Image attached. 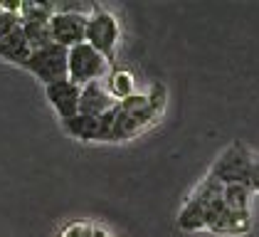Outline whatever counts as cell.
Here are the masks:
<instances>
[{
	"label": "cell",
	"mask_w": 259,
	"mask_h": 237,
	"mask_svg": "<svg viewBox=\"0 0 259 237\" xmlns=\"http://www.w3.org/2000/svg\"><path fill=\"white\" fill-rule=\"evenodd\" d=\"M220 185L218 180L207 176L200 188L188 198V203L183 205L178 215V227L185 230V232H195V230H207V225L218 217V213L225 208L222 205V198H220Z\"/></svg>",
	"instance_id": "6da1fadb"
},
{
	"label": "cell",
	"mask_w": 259,
	"mask_h": 237,
	"mask_svg": "<svg viewBox=\"0 0 259 237\" xmlns=\"http://www.w3.org/2000/svg\"><path fill=\"white\" fill-rule=\"evenodd\" d=\"M106 72H109V59L101 57L87 42L67 50V79H72L74 84L84 87L92 82H101Z\"/></svg>",
	"instance_id": "7a4b0ae2"
},
{
	"label": "cell",
	"mask_w": 259,
	"mask_h": 237,
	"mask_svg": "<svg viewBox=\"0 0 259 237\" xmlns=\"http://www.w3.org/2000/svg\"><path fill=\"white\" fill-rule=\"evenodd\" d=\"M84 42L89 47H94L101 57L111 59L119 45V20L114 18L109 10H104L99 5L92 8V13L87 15V35Z\"/></svg>",
	"instance_id": "3957f363"
},
{
	"label": "cell",
	"mask_w": 259,
	"mask_h": 237,
	"mask_svg": "<svg viewBox=\"0 0 259 237\" xmlns=\"http://www.w3.org/2000/svg\"><path fill=\"white\" fill-rule=\"evenodd\" d=\"M252 163H254L252 153H249L242 143H235V146H230V148L218 158V163H215L212 171H210V178L218 180L220 185H230V183L249 185Z\"/></svg>",
	"instance_id": "277c9868"
},
{
	"label": "cell",
	"mask_w": 259,
	"mask_h": 237,
	"mask_svg": "<svg viewBox=\"0 0 259 237\" xmlns=\"http://www.w3.org/2000/svg\"><path fill=\"white\" fill-rule=\"evenodd\" d=\"M22 67L30 74H35L42 84H52L57 79L67 77V50L52 42V45H47L42 50L30 52V57Z\"/></svg>",
	"instance_id": "5b68a950"
},
{
	"label": "cell",
	"mask_w": 259,
	"mask_h": 237,
	"mask_svg": "<svg viewBox=\"0 0 259 237\" xmlns=\"http://www.w3.org/2000/svg\"><path fill=\"white\" fill-rule=\"evenodd\" d=\"M87 15L79 10H55V15L50 18V37L55 45H60L64 50H72L84 42L87 35Z\"/></svg>",
	"instance_id": "8992f818"
},
{
	"label": "cell",
	"mask_w": 259,
	"mask_h": 237,
	"mask_svg": "<svg viewBox=\"0 0 259 237\" xmlns=\"http://www.w3.org/2000/svg\"><path fill=\"white\" fill-rule=\"evenodd\" d=\"M79 94H81V87L67 77L57 79L52 84H45V97H47L50 106L57 111V116L62 121L77 116V111H79Z\"/></svg>",
	"instance_id": "52a82bcc"
},
{
	"label": "cell",
	"mask_w": 259,
	"mask_h": 237,
	"mask_svg": "<svg viewBox=\"0 0 259 237\" xmlns=\"http://www.w3.org/2000/svg\"><path fill=\"white\" fill-rule=\"evenodd\" d=\"M116 106V101L111 99V94L106 92L104 82H92V84H84L79 94V116H104L106 111H111Z\"/></svg>",
	"instance_id": "ba28073f"
},
{
	"label": "cell",
	"mask_w": 259,
	"mask_h": 237,
	"mask_svg": "<svg viewBox=\"0 0 259 237\" xmlns=\"http://www.w3.org/2000/svg\"><path fill=\"white\" fill-rule=\"evenodd\" d=\"M249 227H252V213H232L225 208L207 225L210 232H220V235H239V232H247Z\"/></svg>",
	"instance_id": "9c48e42d"
},
{
	"label": "cell",
	"mask_w": 259,
	"mask_h": 237,
	"mask_svg": "<svg viewBox=\"0 0 259 237\" xmlns=\"http://www.w3.org/2000/svg\"><path fill=\"white\" fill-rule=\"evenodd\" d=\"M0 57L5 59V62L20 64V67L27 62V57H30V47H27V40L22 35V25L15 30V32L0 37Z\"/></svg>",
	"instance_id": "30bf717a"
},
{
	"label": "cell",
	"mask_w": 259,
	"mask_h": 237,
	"mask_svg": "<svg viewBox=\"0 0 259 237\" xmlns=\"http://www.w3.org/2000/svg\"><path fill=\"white\" fill-rule=\"evenodd\" d=\"M220 198H222L225 210H232V213H249V208H252V190H249V185H242V183L222 185Z\"/></svg>",
	"instance_id": "8fae6325"
},
{
	"label": "cell",
	"mask_w": 259,
	"mask_h": 237,
	"mask_svg": "<svg viewBox=\"0 0 259 237\" xmlns=\"http://www.w3.org/2000/svg\"><path fill=\"white\" fill-rule=\"evenodd\" d=\"M104 87H106V92L111 94V99L119 104V101H126L128 97H134L136 94V82L131 77V72H126V69H116V72H111L106 82H104Z\"/></svg>",
	"instance_id": "7c38bea8"
},
{
	"label": "cell",
	"mask_w": 259,
	"mask_h": 237,
	"mask_svg": "<svg viewBox=\"0 0 259 237\" xmlns=\"http://www.w3.org/2000/svg\"><path fill=\"white\" fill-rule=\"evenodd\" d=\"M62 124H64V131L69 136L81 138V141H97V136H99V116L92 118V116H79L77 114V116L67 118Z\"/></svg>",
	"instance_id": "4fadbf2b"
},
{
	"label": "cell",
	"mask_w": 259,
	"mask_h": 237,
	"mask_svg": "<svg viewBox=\"0 0 259 237\" xmlns=\"http://www.w3.org/2000/svg\"><path fill=\"white\" fill-rule=\"evenodd\" d=\"M22 35H25V40H27L30 52L42 50V47H47V45H52V37H50V25H47V22H22Z\"/></svg>",
	"instance_id": "5bb4252c"
},
{
	"label": "cell",
	"mask_w": 259,
	"mask_h": 237,
	"mask_svg": "<svg viewBox=\"0 0 259 237\" xmlns=\"http://www.w3.org/2000/svg\"><path fill=\"white\" fill-rule=\"evenodd\" d=\"M55 10L57 8L50 3H20L18 15H20V22H50Z\"/></svg>",
	"instance_id": "9a60e30c"
},
{
	"label": "cell",
	"mask_w": 259,
	"mask_h": 237,
	"mask_svg": "<svg viewBox=\"0 0 259 237\" xmlns=\"http://www.w3.org/2000/svg\"><path fill=\"white\" fill-rule=\"evenodd\" d=\"M20 25L22 22H20V15H18V13H13V10H3V8H0V37L15 32Z\"/></svg>",
	"instance_id": "2e32d148"
},
{
	"label": "cell",
	"mask_w": 259,
	"mask_h": 237,
	"mask_svg": "<svg viewBox=\"0 0 259 237\" xmlns=\"http://www.w3.org/2000/svg\"><path fill=\"white\" fill-rule=\"evenodd\" d=\"M92 227L89 225H81V222H74V225H69L64 232H62V237H92Z\"/></svg>",
	"instance_id": "e0dca14e"
},
{
	"label": "cell",
	"mask_w": 259,
	"mask_h": 237,
	"mask_svg": "<svg viewBox=\"0 0 259 237\" xmlns=\"http://www.w3.org/2000/svg\"><path fill=\"white\" fill-rule=\"evenodd\" d=\"M249 190L259 193V158H254L252 163V173H249Z\"/></svg>",
	"instance_id": "ac0fdd59"
},
{
	"label": "cell",
	"mask_w": 259,
	"mask_h": 237,
	"mask_svg": "<svg viewBox=\"0 0 259 237\" xmlns=\"http://www.w3.org/2000/svg\"><path fill=\"white\" fill-rule=\"evenodd\" d=\"M92 237H109V235H106L104 230H94V232H92Z\"/></svg>",
	"instance_id": "d6986e66"
}]
</instances>
